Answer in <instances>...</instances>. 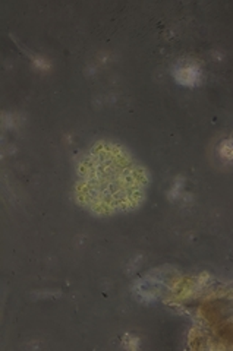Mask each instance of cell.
I'll return each mask as SVG.
<instances>
[{
  "instance_id": "1",
  "label": "cell",
  "mask_w": 233,
  "mask_h": 351,
  "mask_svg": "<svg viewBox=\"0 0 233 351\" xmlns=\"http://www.w3.org/2000/svg\"><path fill=\"white\" fill-rule=\"evenodd\" d=\"M147 171L119 144L97 142L78 166L76 199L96 215L135 210L146 197Z\"/></svg>"
}]
</instances>
